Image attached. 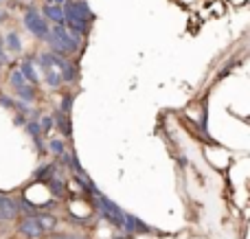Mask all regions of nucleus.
I'll use <instances>...</instances> for the list:
<instances>
[{"mask_svg": "<svg viewBox=\"0 0 250 239\" xmlns=\"http://www.w3.org/2000/svg\"><path fill=\"white\" fill-rule=\"evenodd\" d=\"M22 24H24V29L29 31V33H33L38 40H46L48 33H51V24L44 20L42 13H40L33 4L26 7V13H24V18H22Z\"/></svg>", "mask_w": 250, "mask_h": 239, "instance_id": "obj_1", "label": "nucleus"}, {"mask_svg": "<svg viewBox=\"0 0 250 239\" xmlns=\"http://www.w3.org/2000/svg\"><path fill=\"white\" fill-rule=\"evenodd\" d=\"M18 218V204L11 196L0 193V219L2 222H13Z\"/></svg>", "mask_w": 250, "mask_h": 239, "instance_id": "obj_2", "label": "nucleus"}, {"mask_svg": "<svg viewBox=\"0 0 250 239\" xmlns=\"http://www.w3.org/2000/svg\"><path fill=\"white\" fill-rule=\"evenodd\" d=\"M18 233H20L22 237H26V239H40L44 231L38 226V222H35L33 218H24L22 219V224L18 226Z\"/></svg>", "mask_w": 250, "mask_h": 239, "instance_id": "obj_3", "label": "nucleus"}, {"mask_svg": "<svg viewBox=\"0 0 250 239\" xmlns=\"http://www.w3.org/2000/svg\"><path fill=\"white\" fill-rule=\"evenodd\" d=\"M42 18L46 22H53V26H64V11L57 4H44Z\"/></svg>", "mask_w": 250, "mask_h": 239, "instance_id": "obj_4", "label": "nucleus"}, {"mask_svg": "<svg viewBox=\"0 0 250 239\" xmlns=\"http://www.w3.org/2000/svg\"><path fill=\"white\" fill-rule=\"evenodd\" d=\"M26 134L33 139V143H35V147H38L40 154L46 152V145H44V140H42V130H40V123L35 121V119L26 123Z\"/></svg>", "mask_w": 250, "mask_h": 239, "instance_id": "obj_5", "label": "nucleus"}, {"mask_svg": "<svg viewBox=\"0 0 250 239\" xmlns=\"http://www.w3.org/2000/svg\"><path fill=\"white\" fill-rule=\"evenodd\" d=\"M51 119H53V125H57L60 134L68 139V136H70V117H68V114H64V112H60V110H55Z\"/></svg>", "mask_w": 250, "mask_h": 239, "instance_id": "obj_6", "label": "nucleus"}, {"mask_svg": "<svg viewBox=\"0 0 250 239\" xmlns=\"http://www.w3.org/2000/svg\"><path fill=\"white\" fill-rule=\"evenodd\" d=\"M20 73L24 75V79L31 83V86H35V83L40 81L38 73H35V66H33V57H26L24 61L20 64Z\"/></svg>", "mask_w": 250, "mask_h": 239, "instance_id": "obj_7", "label": "nucleus"}, {"mask_svg": "<svg viewBox=\"0 0 250 239\" xmlns=\"http://www.w3.org/2000/svg\"><path fill=\"white\" fill-rule=\"evenodd\" d=\"M16 97L20 99V103H24V105H29V103H33L35 101V86H31V83H24V86H20V88H16Z\"/></svg>", "mask_w": 250, "mask_h": 239, "instance_id": "obj_8", "label": "nucleus"}, {"mask_svg": "<svg viewBox=\"0 0 250 239\" xmlns=\"http://www.w3.org/2000/svg\"><path fill=\"white\" fill-rule=\"evenodd\" d=\"M33 219L38 222V226L42 228V231H53V228L57 226V218L51 213H35Z\"/></svg>", "mask_w": 250, "mask_h": 239, "instance_id": "obj_9", "label": "nucleus"}, {"mask_svg": "<svg viewBox=\"0 0 250 239\" xmlns=\"http://www.w3.org/2000/svg\"><path fill=\"white\" fill-rule=\"evenodd\" d=\"M4 44H7V48L11 53H20L22 51V40H20V35H18L16 31L7 33V38H4Z\"/></svg>", "mask_w": 250, "mask_h": 239, "instance_id": "obj_10", "label": "nucleus"}, {"mask_svg": "<svg viewBox=\"0 0 250 239\" xmlns=\"http://www.w3.org/2000/svg\"><path fill=\"white\" fill-rule=\"evenodd\" d=\"M60 75H62V81H66V83H75V81H77V68H75L73 64H66L64 68L60 70Z\"/></svg>", "mask_w": 250, "mask_h": 239, "instance_id": "obj_11", "label": "nucleus"}, {"mask_svg": "<svg viewBox=\"0 0 250 239\" xmlns=\"http://www.w3.org/2000/svg\"><path fill=\"white\" fill-rule=\"evenodd\" d=\"M33 64H38L40 68L44 70V73L53 70V64H51V53H40V55L33 60Z\"/></svg>", "mask_w": 250, "mask_h": 239, "instance_id": "obj_12", "label": "nucleus"}, {"mask_svg": "<svg viewBox=\"0 0 250 239\" xmlns=\"http://www.w3.org/2000/svg\"><path fill=\"white\" fill-rule=\"evenodd\" d=\"M48 152L53 154V156H64L66 154V145H64V140H60V139H53L51 143H48Z\"/></svg>", "mask_w": 250, "mask_h": 239, "instance_id": "obj_13", "label": "nucleus"}, {"mask_svg": "<svg viewBox=\"0 0 250 239\" xmlns=\"http://www.w3.org/2000/svg\"><path fill=\"white\" fill-rule=\"evenodd\" d=\"M9 83H11V88L16 90V88L24 86V83H29V81H26L24 75H22V73H20V68H18V70H13V73L9 75Z\"/></svg>", "mask_w": 250, "mask_h": 239, "instance_id": "obj_14", "label": "nucleus"}, {"mask_svg": "<svg viewBox=\"0 0 250 239\" xmlns=\"http://www.w3.org/2000/svg\"><path fill=\"white\" fill-rule=\"evenodd\" d=\"M46 83H48V86H51V88H60L62 83H64V81H62V75H60V70H55V68H53V70H48V73H46Z\"/></svg>", "mask_w": 250, "mask_h": 239, "instance_id": "obj_15", "label": "nucleus"}, {"mask_svg": "<svg viewBox=\"0 0 250 239\" xmlns=\"http://www.w3.org/2000/svg\"><path fill=\"white\" fill-rule=\"evenodd\" d=\"M73 97H75V95H66L64 99H62L60 108H57V110H60V112L68 114V117H70V108H73Z\"/></svg>", "mask_w": 250, "mask_h": 239, "instance_id": "obj_16", "label": "nucleus"}, {"mask_svg": "<svg viewBox=\"0 0 250 239\" xmlns=\"http://www.w3.org/2000/svg\"><path fill=\"white\" fill-rule=\"evenodd\" d=\"M38 123H40V130H42V134H46V132L53 130V119L51 117H42Z\"/></svg>", "mask_w": 250, "mask_h": 239, "instance_id": "obj_17", "label": "nucleus"}, {"mask_svg": "<svg viewBox=\"0 0 250 239\" xmlns=\"http://www.w3.org/2000/svg\"><path fill=\"white\" fill-rule=\"evenodd\" d=\"M0 105H4L7 110H16L18 103H16V101H13L9 95H0Z\"/></svg>", "mask_w": 250, "mask_h": 239, "instance_id": "obj_18", "label": "nucleus"}, {"mask_svg": "<svg viewBox=\"0 0 250 239\" xmlns=\"http://www.w3.org/2000/svg\"><path fill=\"white\" fill-rule=\"evenodd\" d=\"M7 57H4V48H2V42H0V64H4Z\"/></svg>", "mask_w": 250, "mask_h": 239, "instance_id": "obj_19", "label": "nucleus"}, {"mask_svg": "<svg viewBox=\"0 0 250 239\" xmlns=\"http://www.w3.org/2000/svg\"><path fill=\"white\" fill-rule=\"evenodd\" d=\"M51 239H68V233H57V235H53Z\"/></svg>", "mask_w": 250, "mask_h": 239, "instance_id": "obj_20", "label": "nucleus"}, {"mask_svg": "<svg viewBox=\"0 0 250 239\" xmlns=\"http://www.w3.org/2000/svg\"><path fill=\"white\" fill-rule=\"evenodd\" d=\"M66 2H68V0H53V4H57V7H64Z\"/></svg>", "mask_w": 250, "mask_h": 239, "instance_id": "obj_21", "label": "nucleus"}, {"mask_svg": "<svg viewBox=\"0 0 250 239\" xmlns=\"http://www.w3.org/2000/svg\"><path fill=\"white\" fill-rule=\"evenodd\" d=\"M68 239H88V237H83V235H70V233H68Z\"/></svg>", "mask_w": 250, "mask_h": 239, "instance_id": "obj_22", "label": "nucleus"}, {"mask_svg": "<svg viewBox=\"0 0 250 239\" xmlns=\"http://www.w3.org/2000/svg\"><path fill=\"white\" fill-rule=\"evenodd\" d=\"M2 18H4V16H2V11H0V22H2Z\"/></svg>", "mask_w": 250, "mask_h": 239, "instance_id": "obj_23", "label": "nucleus"}, {"mask_svg": "<svg viewBox=\"0 0 250 239\" xmlns=\"http://www.w3.org/2000/svg\"><path fill=\"white\" fill-rule=\"evenodd\" d=\"M46 2H48V4H53V0H46Z\"/></svg>", "mask_w": 250, "mask_h": 239, "instance_id": "obj_24", "label": "nucleus"}]
</instances>
